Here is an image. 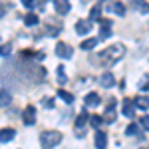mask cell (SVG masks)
Here are the masks:
<instances>
[{"label": "cell", "instance_id": "1", "mask_svg": "<svg viewBox=\"0 0 149 149\" xmlns=\"http://www.w3.org/2000/svg\"><path fill=\"white\" fill-rule=\"evenodd\" d=\"M125 56V46L123 44H115V46L107 48L105 52H102L100 56H95V66H109V64H115L119 62L121 58Z\"/></svg>", "mask_w": 149, "mask_h": 149}, {"label": "cell", "instance_id": "2", "mask_svg": "<svg viewBox=\"0 0 149 149\" xmlns=\"http://www.w3.org/2000/svg\"><path fill=\"white\" fill-rule=\"evenodd\" d=\"M62 141V133L60 131H42L40 133V145L42 149H54Z\"/></svg>", "mask_w": 149, "mask_h": 149}, {"label": "cell", "instance_id": "3", "mask_svg": "<svg viewBox=\"0 0 149 149\" xmlns=\"http://www.w3.org/2000/svg\"><path fill=\"white\" fill-rule=\"evenodd\" d=\"M56 56H58V58H64V60H68V58L74 56V48H70L68 44H64V42H58V46H56Z\"/></svg>", "mask_w": 149, "mask_h": 149}, {"label": "cell", "instance_id": "4", "mask_svg": "<svg viewBox=\"0 0 149 149\" xmlns=\"http://www.w3.org/2000/svg\"><path fill=\"white\" fill-rule=\"evenodd\" d=\"M22 119H24L26 125H34V123H36V109H34V105H28V107L24 109Z\"/></svg>", "mask_w": 149, "mask_h": 149}, {"label": "cell", "instance_id": "5", "mask_svg": "<svg viewBox=\"0 0 149 149\" xmlns=\"http://www.w3.org/2000/svg\"><path fill=\"white\" fill-rule=\"evenodd\" d=\"M76 32L80 36L90 34V32H92V20H78V22H76Z\"/></svg>", "mask_w": 149, "mask_h": 149}, {"label": "cell", "instance_id": "6", "mask_svg": "<svg viewBox=\"0 0 149 149\" xmlns=\"http://www.w3.org/2000/svg\"><path fill=\"white\" fill-rule=\"evenodd\" d=\"M93 141H95V147L97 149H105L107 147V135H105V131H100V129H97Z\"/></svg>", "mask_w": 149, "mask_h": 149}, {"label": "cell", "instance_id": "7", "mask_svg": "<svg viewBox=\"0 0 149 149\" xmlns=\"http://www.w3.org/2000/svg\"><path fill=\"white\" fill-rule=\"evenodd\" d=\"M129 4H131V8H133V10L141 12V14H147V12H149V4L145 2V0H131Z\"/></svg>", "mask_w": 149, "mask_h": 149}, {"label": "cell", "instance_id": "8", "mask_svg": "<svg viewBox=\"0 0 149 149\" xmlns=\"http://www.w3.org/2000/svg\"><path fill=\"white\" fill-rule=\"evenodd\" d=\"M54 6H56V12L60 16H66L70 12V4L68 0H54Z\"/></svg>", "mask_w": 149, "mask_h": 149}, {"label": "cell", "instance_id": "9", "mask_svg": "<svg viewBox=\"0 0 149 149\" xmlns=\"http://www.w3.org/2000/svg\"><path fill=\"white\" fill-rule=\"evenodd\" d=\"M16 131L12 127H6V129H0V143H8L10 139H14Z\"/></svg>", "mask_w": 149, "mask_h": 149}, {"label": "cell", "instance_id": "10", "mask_svg": "<svg viewBox=\"0 0 149 149\" xmlns=\"http://www.w3.org/2000/svg\"><path fill=\"white\" fill-rule=\"evenodd\" d=\"M100 84H102L103 88H111L115 84V78H113V74H109V72H105L102 78H100Z\"/></svg>", "mask_w": 149, "mask_h": 149}, {"label": "cell", "instance_id": "11", "mask_svg": "<svg viewBox=\"0 0 149 149\" xmlns=\"http://www.w3.org/2000/svg\"><path fill=\"white\" fill-rule=\"evenodd\" d=\"M133 113H135V105H133V102L125 100V102H123V115H125V117H133Z\"/></svg>", "mask_w": 149, "mask_h": 149}, {"label": "cell", "instance_id": "12", "mask_svg": "<svg viewBox=\"0 0 149 149\" xmlns=\"http://www.w3.org/2000/svg\"><path fill=\"white\" fill-rule=\"evenodd\" d=\"M97 103H100V95H97L95 92H92V93H88V95H86V105H90V107H95Z\"/></svg>", "mask_w": 149, "mask_h": 149}, {"label": "cell", "instance_id": "13", "mask_svg": "<svg viewBox=\"0 0 149 149\" xmlns=\"http://www.w3.org/2000/svg\"><path fill=\"white\" fill-rule=\"evenodd\" d=\"M10 102H12L10 92H8V90H2V92H0V107H6Z\"/></svg>", "mask_w": 149, "mask_h": 149}, {"label": "cell", "instance_id": "14", "mask_svg": "<svg viewBox=\"0 0 149 149\" xmlns=\"http://www.w3.org/2000/svg\"><path fill=\"white\" fill-rule=\"evenodd\" d=\"M135 105H137L139 109H149V97L147 95H139L137 100H135Z\"/></svg>", "mask_w": 149, "mask_h": 149}, {"label": "cell", "instance_id": "15", "mask_svg": "<svg viewBox=\"0 0 149 149\" xmlns=\"http://www.w3.org/2000/svg\"><path fill=\"white\" fill-rule=\"evenodd\" d=\"M103 121H107V123H113V121H115V109H113V105H109V107H107V113L103 115Z\"/></svg>", "mask_w": 149, "mask_h": 149}, {"label": "cell", "instance_id": "16", "mask_svg": "<svg viewBox=\"0 0 149 149\" xmlns=\"http://www.w3.org/2000/svg\"><path fill=\"white\" fill-rule=\"evenodd\" d=\"M100 16H102V6L95 4L92 10H90V20H100Z\"/></svg>", "mask_w": 149, "mask_h": 149}, {"label": "cell", "instance_id": "17", "mask_svg": "<svg viewBox=\"0 0 149 149\" xmlns=\"http://www.w3.org/2000/svg\"><path fill=\"white\" fill-rule=\"evenodd\" d=\"M58 97H62L66 103H72V102H74V95H72L70 92H66V90H58Z\"/></svg>", "mask_w": 149, "mask_h": 149}, {"label": "cell", "instance_id": "18", "mask_svg": "<svg viewBox=\"0 0 149 149\" xmlns=\"http://www.w3.org/2000/svg\"><path fill=\"white\" fill-rule=\"evenodd\" d=\"M88 119H90V115H88V111H84V113L78 115V119H76V127H84L86 123H88Z\"/></svg>", "mask_w": 149, "mask_h": 149}, {"label": "cell", "instance_id": "19", "mask_svg": "<svg viewBox=\"0 0 149 149\" xmlns=\"http://www.w3.org/2000/svg\"><path fill=\"white\" fill-rule=\"evenodd\" d=\"M56 76H58V84H62V86L68 81V76H66V72H64V66H58V74Z\"/></svg>", "mask_w": 149, "mask_h": 149}, {"label": "cell", "instance_id": "20", "mask_svg": "<svg viewBox=\"0 0 149 149\" xmlns=\"http://www.w3.org/2000/svg\"><path fill=\"white\" fill-rule=\"evenodd\" d=\"M111 10H113L117 16H123V14H125V6H123L121 2H113V4H111Z\"/></svg>", "mask_w": 149, "mask_h": 149}, {"label": "cell", "instance_id": "21", "mask_svg": "<svg viewBox=\"0 0 149 149\" xmlns=\"http://www.w3.org/2000/svg\"><path fill=\"white\" fill-rule=\"evenodd\" d=\"M24 24H26V26H36V24H38V16H36V14H26V16H24Z\"/></svg>", "mask_w": 149, "mask_h": 149}, {"label": "cell", "instance_id": "22", "mask_svg": "<svg viewBox=\"0 0 149 149\" xmlns=\"http://www.w3.org/2000/svg\"><path fill=\"white\" fill-rule=\"evenodd\" d=\"M95 44H97V38H90V40L81 42V50H93Z\"/></svg>", "mask_w": 149, "mask_h": 149}, {"label": "cell", "instance_id": "23", "mask_svg": "<svg viewBox=\"0 0 149 149\" xmlns=\"http://www.w3.org/2000/svg\"><path fill=\"white\" fill-rule=\"evenodd\" d=\"M88 121H90V125H92V127H100L103 123V117H100V115H92Z\"/></svg>", "mask_w": 149, "mask_h": 149}, {"label": "cell", "instance_id": "24", "mask_svg": "<svg viewBox=\"0 0 149 149\" xmlns=\"http://www.w3.org/2000/svg\"><path fill=\"white\" fill-rule=\"evenodd\" d=\"M137 131H139L137 123H129V125H127V129H125V133H127V135H135Z\"/></svg>", "mask_w": 149, "mask_h": 149}, {"label": "cell", "instance_id": "25", "mask_svg": "<svg viewBox=\"0 0 149 149\" xmlns=\"http://www.w3.org/2000/svg\"><path fill=\"white\" fill-rule=\"evenodd\" d=\"M139 125L143 127L145 131H149V115H143V117L139 119Z\"/></svg>", "mask_w": 149, "mask_h": 149}, {"label": "cell", "instance_id": "26", "mask_svg": "<svg viewBox=\"0 0 149 149\" xmlns=\"http://www.w3.org/2000/svg\"><path fill=\"white\" fill-rule=\"evenodd\" d=\"M12 52V46L10 44H4V46H0V56H8Z\"/></svg>", "mask_w": 149, "mask_h": 149}, {"label": "cell", "instance_id": "27", "mask_svg": "<svg viewBox=\"0 0 149 149\" xmlns=\"http://www.w3.org/2000/svg\"><path fill=\"white\" fill-rule=\"evenodd\" d=\"M109 36H111L109 28H102V34H100V38H102V40H105V38H109Z\"/></svg>", "mask_w": 149, "mask_h": 149}, {"label": "cell", "instance_id": "28", "mask_svg": "<svg viewBox=\"0 0 149 149\" xmlns=\"http://www.w3.org/2000/svg\"><path fill=\"white\" fill-rule=\"evenodd\" d=\"M22 4L26 8H32V6H36V0H22Z\"/></svg>", "mask_w": 149, "mask_h": 149}, {"label": "cell", "instance_id": "29", "mask_svg": "<svg viewBox=\"0 0 149 149\" xmlns=\"http://www.w3.org/2000/svg\"><path fill=\"white\" fill-rule=\"evenodd\" d=\"M149 78H143V81H141V84H139V90H147L149 88Z\"/></svg>", "mask_w": 149, "mask_h": 149}, {"label": "cell", "instance_id": "30", "mask_svg": "<svg viewBox=\"0 0 149 149\" xmlns=\"http://www.w3.org/2000/svg\"><path fill=\"white\" fill-rule=\"evenodd\" d=\"M100 24H102V28H109L111 26V20H102L100 18Z\"/></svg>", "mask_w": 149, "mask_h": 149}, {"label": "cell", "instance_id": "31", "mask_svg": "<svg viewBox=\"0 0 149 149\" xmlns=\"http://www.w3.org/2000/svg\"><path fill=\"white\" fill-rule=\"evenodd\" d=\"M4 14H6V6H2V4H0V18H2Z\"/></svg>", "mask_w": 149, "mask_h": 149}, {"label": "cell", "instance_id": "32", "mask_svg": "<svg viewBox=\"0 0 149 149\" xmlns=\"http://www.w3.org/2000/svg\"><path fill=\"white\" fill-rule=\"evenodd\" d=\"M44 105H46V107H52V105H54V102H52V100H46V102H44Z\"/></svg>", "mask_w": 149, "mask_h": 149}]
</instances>
